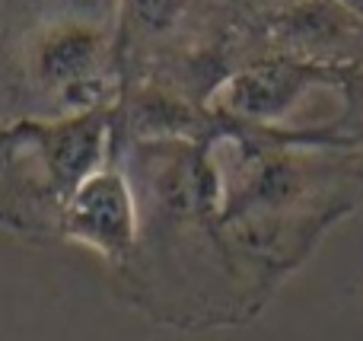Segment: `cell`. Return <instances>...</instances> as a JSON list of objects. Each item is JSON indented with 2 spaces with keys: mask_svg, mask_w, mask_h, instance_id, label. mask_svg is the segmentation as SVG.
<instances>
[{
  "mask_svg": "<svg viewBox=\"0 0 363 341\" xmlns=\"http://www.w3.org/2000/svg\"><path fill=\"white\" fill-rule=\"evenodd\" d=\"M70 233L102 252H121L134 236V204L115 172H93L70 198Z\"/></svg>",
  "mask_w": 363,
  "mask_h": 341,
  "instance_id": "cell-1",
  "label": "cell"
},
{
  "mask_svg": "<svg viewBox=\"0 0 363 341\" xmlns=\"http://www.w3.org/2000/svg\"><path fill=\"white\" fill-rule=\"evenodd\" d=\"M313 80L315 74L300 64H268V67H255L236 77L226 93V102L233 112L245 115V118L271 121L281 118Z\"/></svg>",
  "mask_w": 363,
  "mask_h": 341,
  "instance_id": "cell-2",
  "label": "cell"
},
{
  "mask_svg": "<svg viewBox=\"0 0 363 341\" xmlns=\"http://www.w3.org/2000/svg\"><path fill=\"white\" fill-rule=\"evenodd\" d=\"M335 4L345 6L347 13H354V16H357L360 23H363V0H335Z\"/></svg>",
  "mask_w": 363,
  "mask_h": 341,
  "instance_id": "cell-3",
  "label": "cell"
}]
</instances>
